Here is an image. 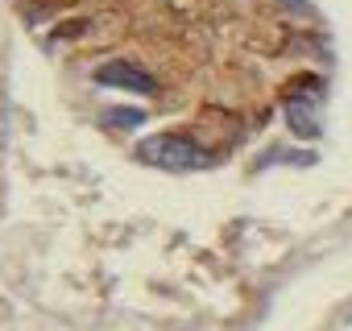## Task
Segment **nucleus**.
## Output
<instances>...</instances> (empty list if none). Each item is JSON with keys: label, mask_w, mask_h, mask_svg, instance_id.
<instances>
[{"label": "nucleus", "mask_w": 352, "mask_h": 331, "mask_svg": "<svg viewBox=\"0 0 352 331\" xmlns=\"http://www.w3.org/2000/svg\"><path fill=\"white\" fill-rule=\"evenodd\" d=\"M104 120H108V124H116V128H137V124L145 120V112H137V108H112Z\"/></svg>", "instance_id": "4"}, {"label": "nucleus", "mask_w": 352, "mask_h": 331, "mask_svg": "<svg viewBox=\"0 0 352 331\" xmlns=\"http://www.w3.org/2000/svg\"><path fill=\"white\" fill-rule=\"evenodd\" d=\"M137 161L170 170V174H191V170H208L212 153L187 133H153L137 145Z\"/></svg>", "instance_id": "1"}, {"label": "nucleus", "mask_w": 352, "mask_h": 331, "mask_svg": "<svg viewBox=\"0 0 352 331\" xmlns=\"http://www.w3.org/2000/svg\"><path fill=\"white\" fill-rule=\"evenodd\" d=\"M286 124H290L298 137H315V133H319L315 108H311V100H302L298 91H286Z\"/></svg>", "instance_id": "3"}, {"label": "nucleus", "mask_w": 352, "mask_h": 331, "mask_svg": "<svg viewBox=\"0 0 352 331\" xmlns=\"http://www.w3.org/2000/svg\"><path fill=\"white\" fill-rule=\"evenodd\" d=\"M96 83H100V87H116V91H133V95H153V91H157L153 75L141 71L137 62H124V58L96 67Z\"/></svg>", "instance_id": "2"}]
</instances>
